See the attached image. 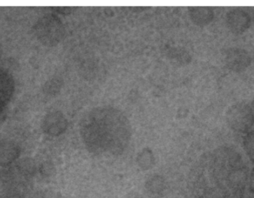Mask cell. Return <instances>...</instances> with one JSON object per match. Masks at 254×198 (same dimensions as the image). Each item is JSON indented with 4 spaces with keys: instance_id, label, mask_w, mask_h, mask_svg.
<instances>
[{
    "instance_id": "18",
    "label": "cell",
    "mask_w": 254,
    "mask_h": 198,
    "mask_svg": "<svg viewBox=\"0 0 254 198\" xmlns=\"http://www.w3.org/2000/svg\"><path fill=\"white\" fill-rule=\"evenodd\" d=\"M248 186H249V190L250 193L254 195V168L252 169V172L249 173Z\"/></svg>"
},
{
    "instance_id": "9",
    "label": "cell",
    "mask_w": 254,
    "mask_h": 198,
    "mask_svg": "<svg viewBox=\"0 0 254 198\" xmlns=\"http://www.w3.org/2000/svg\"><path fill=\"white\" fill-rule=\"evenodd\" d=\"M20 155V148L14 141H0V166L7 167L14 163Z\"/></svg>"
},
{
    "instance_id": "17",
    "label": "cell",
    "mask_w": 254,
    "mask_h": 198,
    "mask_svg": "<svg viewBox=\"0 0 254 198\" xmlns=\"http://www.w3.org/2000/svg\"><path fill=\"white\" fill-rule=\"evenodd\" d=\"M52 10L61 14H69L71 13L72 8L68 7H52Z\"/></svg>"
},
{
    "instance_id": "12",
    "label": "cell",
    "mask_w": 254,
    "mask_h": 198,
    "mask_svg": "<svg viewBox=\"0 0 254 198\" xmlns=\"http://www.w3.org/2000/svg\"><path fill=\"white\" fill-rule=\"evenodd\" d=\"M165 55L171 60L176 61L179 65H188L191 61V56L188 50L181 48L169 47L166 49Z\"/></svg>"
},
{
    "instance_id": "22",
    "label": "cell",
    "mask_w": 254,
    "mask_h": 198,
    "mask_svg": "<svg viewBox=\"0 0 254 198\" xmlns=\"http://www.w3.org/2000/svg\"><path fill=\"white\" fill-rule=\"evenodd\" d=\"M254 198V196H252V197H249V198Z\"/></svg>"
},
{
    "instance_id": "2",
    "label": "cell",
    "mask_w": 254,
    "mask_h": 198,
    "mask_svg": "<svg viewBox=\"0 0 254 198\" xmlns=\"http://www.w3.org/2000/svg\"><path fill=\"white\" fill-rule=\"evenodd\" d=\"M79 131L91 154L120 155L129 145L132 129L123 111L115 107L99 106L83 116Z\"/></svg>"
},
{
    "instance_id": "15",
    "label": "cell",
    "mask_w": 254,
    "mask_h": 198,
    "mask_svg": "<svg viewBox=\"0 0 254 198\" xmlns=\"http://www.w3.org/2000/svg\"><path fill=\"white\" fill-rule=\"evenodd\" d=\"M16 170L22 175H31L36 172V164L31 158L22 159L16 164Z\"/></svg>"
},
{
    "instance_id": "23",
    "label": "cell",
    "mask_w": 254,
    "mask_h": 198,
    "mask_svg": "<svg viewBox=\"0 0 254 198\" xmlns=\"http://www.w3.org/2000/svg\"></svg>"
},
{
    "instance_id": "16",
    "label": "cell",
    "mask_w": 254,
    "mask_h": 198,
    "mask_svg": "<svg viewBox=\"0 0 254 198\" xmlns=\"http://www.w3.org/2000/svg\"><path fill=\"white\" fill-rule=\"evenodd\" d=\"M243 147L249 160L254 164V129L243 140Z\"/></svg>"
},
{
    "instance_id": "7",
    "label": "cell",
    "mask_w": 254,
    "mask_h": 198,
    "mask_svg": "<svg viewBox=\"0 0 254 198\" xmlns=\"http://www.w3.org/2000/svg\"><path fill=\"white\" fill-rule=\"evenodd\" d=\"M225 22L228 29L236 34L246 32L252 24L250 15L241 8H233L225 16Z\"/></svg>"
},
{
    "instance_id": "13",
    "label": "cell",
    "mask_w": 254,
    "mask_h": 198,
    "mask_svg": "<svg viewBox=\"0 0 254 198\" xmlns=\"http://www.w3.org/2000/svg\"><path fill=\"white\" fill-rule=\"evenodd\" d=\"M64 86V80L61 77L55 76L49 79L43 86V93L47 97H56L59 95Z\"/></svg>"
},
{
    "instance_id": "19",
    "label": "cell",
    "mask_w": 254,
    "mask_h": 198,
    "mask_svg": "<svg viewBox=\"0 0 254 198\" xmlns=\"http://www.w3.org/2000/svg\"><path fill=\"white\" fill-rule=\"evenodd\" d=\"M6 116H7V114H6L4 108H0V127L2 126L3 123L5 121Z\"/></svg>"
},
{
    "instance_id": "6",
    "label": "cell",
    "mask_w": 254,
    "mask_h": 198,
    "mask_svg": "<svg viewBox=\"0 0 254 198\" xmlns=\"http://www.w3.org/2000/svg\"><path fill=\"white\" fill-rule=\"evenodd\" d=\"M68 129V120L61 111L47 113L42 121V129L46 135L52 137L61 136Z\"/></svg>"
},
{
    "instance_id": "10",
    "label": "cell",
    "mask_w": 254,
    "mask_h": 198,
    "mask_svg": "<svg viewBox=\"0 0 254 198\" xmlns=\"http://www.w3.org/2000/svg\"><path fill=\"white\" fill-rule=\"evenodd\" d=\"M188 10L191 20L198 26L208 25L214 18V11L210 7H190Z\"/></svg>"
},
{
    "instance_id": "11",
    "label": "cell",
    "mask_w": 254,
    "mask_h": 198,
    "mask_svg": "<svg viewBox=\"0 0 254 198\" xmlns=\"http://www.w3.org/2000/svg\"><path fill=\"white\" fill-rule=\"evenodd\" d=\"M14 90V83L13 79L0 69V108H4V106L10 100Z\"/></svg>"
},
{
    "instance_id": "4",
    "label": "cell",
    "mask_w": 254,
    "mask_h": 198,
    "mask_svg": "<svg viewBox=\"0 0 254 198\" xmlns=\"http://www.w3.org/2000/svg\"><path fill=\"white\" fill-rule=\"evenodd\" d=\"M225 120L234 132L247 135L254 129L253 108L247 102H237L227 110Z\"/></svg>"
},
{
    "instance_id": "21",
    "label": "cell",
    "mask_w": 254,
    "mask_h": 198,
    "mask_svg": "<svg viewBox=\"0 0 254 198\" xmlns=\"http://www.w3.org/2000/svg\"><path fill=\"white\" fill-rule=\"evenodd\" d=\"M252 108H253V111L254 112V96L253 98V100H252Z\"/></svg>"
},
{
    "instance_id": "8",
    "label": "cell",
    "mask_w": 254,
    "mask_h": 198,
    "mask_svg": "<svg viewBox=\"0 0 254 198\" xmlns=\"http://www.w3.org/2000/svg\"><path fill=\"white\" fill-rule=\"evenodd\" d=\"M25 192V184L13 175L4 174L0 176V198H24Z\"/></svg>"
},
{
    "instance_id": "14",
    "label": "cell",
    "mask_w": 254,
    "mask_h": 198,
    "mask_svg": "<svg viewBox=\"0 0 254 198\" xmlns=\"http://www.w3.org/2000/svg\"><path fill=\"white\" fill-rule=\"evenodd\" d=\"M155 158L150 148H143L137 154V163L142 170H149L155 165Z\"/></svg>"
},
{
    "instance_id": "20",
    "label": "cell",
    "mask_w": 254,
    "mask_h": 198,
    "mask_svg": "<svg viewBox=\"0 0 254 198\" xmlns=\"http://www.w3.org/2000/svg\"><path fill=\"white\" fill-rule=\"evenodd\" d=\"M3 49L2 46H1V43H0V59H1V56H2Z\"/></svg>"
},
{
    "instance_id": "3",
    "label": "cell",
    "mask_w": 254,
    "mask_h": 198,
    "mask_svg": "<svg viewBox=\"0 0 254 198\" xmlns=\"http://www.w3.org/2000/svg\"><path fill=\"white\" fill-rule=\"evenodd\" d=\"M65 27L61 18L55 13H47L37 19L33 26L36 39L46 47H55L64 40Z\"/></svg>"
},
{
    "instance_id": "5",
    "label": "cell",
    "mask_w": 254,
    "mask_h": 198,
    "mask_svg": "<svg viewBox=\"0 0 254 198\" xmlns=\"http://www.w3.org/2000/svg\"><path fill=\"white\" fill-rule=\"evenodd\" d=\"M223 61L227 68L234 72L246 71L252 63L250 53L241 48H230L223 54Z\"/></svg>"
},
{
    "instance_id": "1",
    "label": "cell",
    "mask_w": 254,
    "mask_h": 198,
    "mask_svg": "<svg viewBox=\"0 0 254 198\" xmlns=\"http://www.w3.org/2000/svg\"><path fill=\"white\" fill-rule=\"evenodd\" d=\"M249 169L240 151L221 147L204 154L193 181L197 198H244Z\"/></svg>"
}]
</instances>
